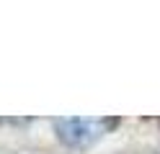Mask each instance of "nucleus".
<instances>
[{
	"mask_svg": "<svg viewBox=\"0 0 160 154\" xmlns=\"http://www.w3.org/2000/svg\"><path fill=\"white\" fill-rule=\"evenodd\" d=\"M116 118H57V133L67 147H88L116 126Z\"/></svg>",
	"mask_w": 160,
	"mask_h": 154,
	"instance_id": "1",
	"label": "nucleus"
}]
</instances>
